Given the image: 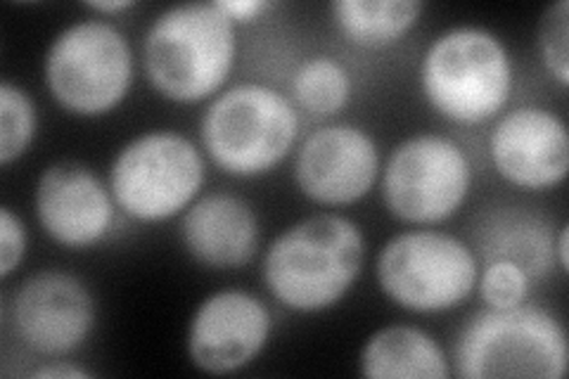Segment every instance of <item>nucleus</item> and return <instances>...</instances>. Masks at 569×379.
I'll return each instance as SVG.
<instances>
[{"label":"nucleus","mask_w":569,"mask_h":379,"mask_svg":"<svg viewBox=\"0 0 569 379\" xmlns=\"http://www.w3.org/2000/svg\"><path fill=\"white\" fill-rule=\"evenodd\" d=\"M349 69L328 56H316L295 71L292 93L301 110L313 117H332L351 100Z\"/></svg>","instance_id":"18"},{"label":"nucleus","mask_w":569,"mask_h":379,"mask_svg":"<svg viewBox=\"0 0 569 379\" xmlns=\"http://www.w3.org/2000/svg\"><path fill=\"white\" fill-rule=\"evenodd\" d=\"M27 228L8 205L0 207V278L8 280L27 257Z\"/></svg>","instance_id":"22"},{"label":"nucleus","mask_w":569,"mask_h":379,"mask_svg":"<svg viewBox=\"0 0 569 379\" xmlns=\"http://www.w3.org/2000/svg\"><path fill=\"white\" fill-rule=\"evenodd\" d=\"M512 60L501 36L485 27H451L427 46L420 88L451 123L479 126L503 112L512 93Z\"/></svg>","instance_id":"3"},{"label":"nucleus","mask_w":569,"mask_h":379,"mask_svg":"<svg viewBox=\"0 0 569 379\" xmlns=\"http://www.w3.org/2000/svg\"><path fill=\"white\" fill-rule=\"evenodd\" d=\"M416 0H335L332 22L345 39L361 48H387L401 41L422 17Z\"/></svg>","instance_id":"17"},{"label":"nucleus","mask_w":569,"mask_h":379,"mask_svg":"<svg viewBox=\"0 0 569 379\" xmlns=\"http://www.w3.org/2000/svg\"><path fill=\"white\" fill-rule=\"evenodd\" d=\"M98 320L96 299L77 276L39 270L10 297L8 325L31 356L58 360L77 353Z\"/></svg>","instance_id":"10"},{"label":"nucleus","mask_w":569,"mask_h":379,"mask_svg":"<svg viewBox=\"0 0 569 379\" xmlns=\"http://www.w3.org/2000/svg\"><path fill=\"white\" fill-rule=\"evenodd\" d=\"M110 186L79 161L50 164L33 188L36 221L64 249L100 245L114 226Z\"/></svg>","instance_id":"14"},{"label":"nucleus","mask_w":569,"mask_h":379,"mask_svg":"<svg viewBox=\"0 0 569 379\" xmlns=\"http://www.w3.org/2000/svg\"><path fill=\"white\" fill-rule=\"evenodd\" d=\"M86 8L98 14H119L136 8V3L133 0H93V3H86Z\"/></svg>","instance_id":"25"},{"label":"nucleus","mask_w":569,"mask_h":379,"mask_svg":"<svg viewBox=\"0 0 569 379\" xmlns=\"http://www.w3.org/2000/svg\"><path fill=\"white\" fill-rule=\"evenodd\" d=\"M366 263V235L342 213H313L284 228L261 261L269 295L295 313H323L340 303Z\"/></svg>","instance_id":"1"},{"label":"nucleus","mask_w":569,"mask_h":379,"mask_svg":"<svg viewBox=\"0 0 569 379\" xmlns=\"http://www.w3.org/2000/svg\"><path fill=\"white\" fill-rule=\"evenodd\" d=\"M39 129V112L31 96L12 81L0 83V164L22 159Z\"/></svg>","instance_id":"19"},{"label":"nucleus","mask_w":569,"mask_h":379,"mask_svg":"<svg viewBox=\"0 0 569 379\" xmlns=\"http://www.w3.org/2000/svg\"><path fill=\"white\" fill-rule=\"evenodd\" d=\"M273 318L266 303L244 290H219L194 309L186 351L192 368L204 375H233L269 345Z\"/></svg>","instance_id":"12"},{"label":"nucleus","mask_w":569,"mask_h":379,"mask_svg":"<svg viewBox=\"0 0 569 379\" xmlns=\"http://www.w3.org/2000/svg\"><path fill=\"white\" fill-rule=\"evenodd\" d=\"M359 370L370 379H449L453 375L439 341L416 325H387L361 349Z\"/></svg>","instance_id":"16"},{"label":"nucleus","mask_w":569,"mask_h":379,"mask_svg":"<svg viewBox=\"0 0 569 379\" xmlns=\"http://www.w3.org/2000/svg\"><path fill=\"white\" fill-rule=\"evenodd\" d=\"M136 77L127 36L104 20H79L50 41L43 81L64 112L96 119L114 112L129 98Z\"/></svg>","instance_id":"6"},{"label":"nucleus","mask_w":569,"mask_h":379,"mask_svg":"<svg viewBox=\"0 0 569 379\" xmlns=\"http://www.w3.org/2000/svg\"><path fill=\"white\" fill-rule=\"evenodd\" d=\"M537 46L543 69L560 88L569 86V0L548 6L539 20Z\"/></svg>","instance_id":"20"},{"label":"nucleus","mask_w":569,"mask_h":379,"mask_svg":"<svg viewBox=\"0 0 569 379\" xmlns=\"http://www.w3.org/2000/svg\"><path fill=\"white\" fill-rule=\"evenodd\" d=\"M181 242L192 261L211 270L252 263L261 242L254 207L233 192L200 195L181 216Z\"/></svg>","instance_id":"15"},{"label":"nucleus","mask_w":569,"mask_h":379,"mask_svg":"<svg viewBox=\"0 0 569 379\" xmlns=\"http://www.w3.org/2000/svg\"><path fill=\"white\" fill-rule=\"evenodd\" d=\"M217 3L236 24L257 22L261 14L276 8V3H269V0H217Z\"/></svg>","instance_id":"23"},{"label":"nucleus","mask_w":569,"mask_h":379,"mask_svg":"<svg viewBox=\"0 0 569 379\" xmlns=\"http://www.w3.org/2000/svg\"><path fill=\"white\" fill-rule=\"evenodd\" d=\"M453 360L462 379H562L569 341L565 325L539 306H487L462 325Z\"/></svg>","instance_id":"5"},{"label":"nucleus","mask_w":569,"mask_h":379,"mask_svg":"<svg viewBox=\"0 0 569 379\" xmlns=\"http://www.w3.org/2000/svg\"><path fill=\"white\" fill-rule=\"evenodd\" d=\"M489 154L498 176L515 188H558L569 171L567 123L546 107H515L493 123Z\"/></svg>","instance_id":"13"},{"label":"nucleus","mask_w":569,"mask_h":379,"mask_svg":"<svg viewBox=\"0 0 569 379\" xmlns=\"http://www.w3.org/2000/svg\"><path fill=\"white\" fill-rule=\"evenodd\" d=\"M299 138V112L266 83H238L213 98L200 119L204 154L233 178H259L280 167Z\"/></svg>","instance_id":"4"},{"label":"nucleus","mask_w":569,"mask_h":379,"mask_svg":"<svg viewBox=\"0 0 569 379\" xmlns=\"http://www.w3.org/2000/svg\"><path fill=\"white\" fill-rule=\"evenodd\" d=\"M207 164L200 148L178 131L157 129L131 138L110 164L107 186L129 219L164 223L202 195Z\"/></svg>","instance_id":"7"},{"label":"nucleus","mask_w":569,"mask_h":379,"mask_svg":"<svg viewBox=\"0 0 569 379\" xmlns=\"http://www.w3.org/2000/svg\"><path fill=\"white\" fill-rule=\"evenodd\" d=\"M33 379H91L93 375L69 360H43V366L29 370Z\"/></svg>","instance_id":"24"},{"label":"nucleus","mask_w":569,"mask_h":379,"mask_svg":"<svg viewBox=\"0 0 569 379\" xmlns=\"http://www.w3.org/2000/svg\"><path fill=\"white\" fill-rule=\"evenodd\" d=\"M556 249H558V263H560V270H562V273H567V270H569V259H567V249H569V228H567V226H562V228H560Z\"/></svg>","instance_id":"26"},{"label":"nucleus","mask_w":569,"mask_h":379,"mask_svg":"<svg viewBox=\"0 0 569 379\" xmlns=\"http://www.w3.org/2000/svg\"><path fill=\"white\" fill-rule=\"evenodd\" d=\"M472 178V161L453 138L418 133L387 157L380 171L382 202L401 223L439 226L466 205Z\"/></svg>","instance_id":"9"},{"label":"nucleus","mask_w":569,"mask_h":379,"mask_svg":"<svg viewBox=\"0 0 569 379\" xmlns=\"http://www.w3.org/2000/svg\"><path fill=\"white\" fill-rule=\"evenodd\" d=\"M238 62V24L219 3H181L154 17L142 36L150 86L176 104L217 98Z\"/></svg>","instance_id":"2"},{"label":"nucleus","mask_w":569,"mask_h":379,"mask_svg":"<svg viewBox=\"0 0 569 379\" xmlns=\"http://www.w3.org/2000/svg\"><path fill=\"white\" fill-rule=\"evenodd\" d=\"M382 171L378 142L353 123L320 126L295 154V183L320 207H351L376 188Z\"/></svg>","instance_id":"11"},{"label":"nucleus","mask_w":569,"mask_h":379,"mask_svg":"<svg viewBox=\"0 0 569 379\" xmlns=\"http://www.w3.org/2000/svg\"><path fill=\"white\" fill-rule=\"evenodd\" d=\"M477 290L489 309H512L527 299L529 273L518 261L498 259L479 273Z\"/></svg>","instance_id":"21"},{"label":"nucleus","mask_w":569,"mask_h":379,"mask_svg":"<svg viewBox=\"0 0 569 379\" xmlns=\"http://www.w3.org/2000/svg\"><path fill=\"white\" fill-rule=\"evenodd\" d=\"M382 295L411 313L458 309L477 290L479 263L468 242L435 228L403 230L387 240L376 261Z\"/></svg>","instance_id":"8"}]
</instances>
